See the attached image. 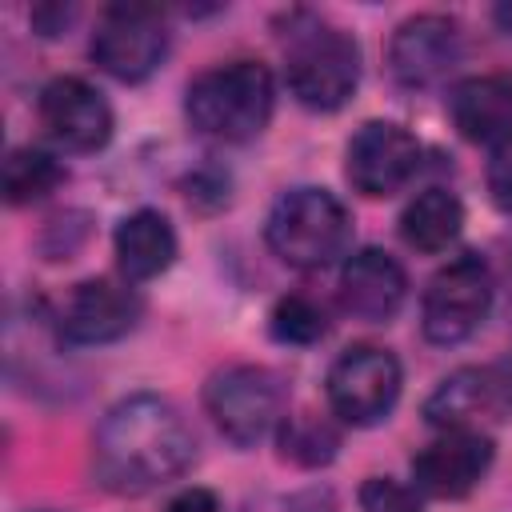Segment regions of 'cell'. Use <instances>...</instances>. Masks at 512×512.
<instances>
[{
  "label": "cell",
  "instance_id": "obj_1",
  "mask_svg": "<svg viewBox=\"0 0 512 512\" xmlns=\"http://www.w3.org/2000/svg\"><path fill=\"white\" fill-rule=\"evenodd\" d=\"M196 456V436L176 404L136 392L112 404L92 440V472L116 496H144L176 480Z\"/></svg>",
  "mask_w": 512,
  "mask_h": 512
},
{
  "label": "cell",
  "instance_id": "obj_2",
  "mask_svg": "<svg viewBox=\"0 0 512 512\" xmlns=\"http://www.w3.org/2000/svg\"><path fill=\"white\" fill-rule=\"evenodd\" d=\"M284 80L296 104L312 112H336L360 84L356 40L312 12H288L284 20Z\"/></svg>",
  "mask_w": 512,
  "mask_h": 512
},
{
  "label": "cell",
  "instance_id": "obj_3",
  "mask_svg": "<svg viewBox=\"0 0 512 512\" xmlns=\"http://www.w3.org/2000/svg\"><path fill=\"white\" fill-rule=\"evenodd\" d=\"M276 108V84L268 64L260 60H228L208 72H200L188 84L184 112L196 132L224 140V144H244L256 140Z\"/></svg>",
  "mask_w": 512,
  "mask_h": 512
},
{
  "label": "cell",
  "instance_id": "obj_4",
  "mask_svg": "<svg viewBox=\"0 0 512 512\" xmlns=\"http://www.w3.org/2000/svg\"><path fill=\"white\" fill-rule=\"evenodd\" d=\"M268 248L304 272L336 264L352 244V216L328 188H292L284 192L264 220Z\"/></svg>",
  "mask_w": 512,
  "mask_h": 512
},
{
  "label": "cell",
  "instance_id": "obj_5",
  "mask_svg": "<svg viewBox=\"0 0 512 512\" xmlns=\"http://www.w3.org/2000/svg\"><path fill=\"white\" fill-rule=\"evenodd\" d=\"M204 412L236 448L272 436L288 416V384L264 364H232L204 384Z\"/></svg>",
  "mask_w": 512,
  "mask_h": 512
},
{
  "label": "cell",
  "instance_id": "obj_6",
  "mask_svg": "<svg viewBox=\"0 0 512 512\" xmlns=\"http://www.w3.org/2000/svg\"><path fill=\"white\" fill-rule=\"evenodd\" d=\"M488 308L492 272L480 252H460L428 280L420 300V328L432 344H460L488 320Z\"/></svg>",
  "mask_w": 512,
  "mask_h": 512
},
{
  "label": "cell",
  "instance_id": "obj_7",
  "mask_svg": "<svg viewBox=\"0 0 512 512\" xmlns=\"http://www.w3.org/2000/svg\"><path fill=\"white\" fill-rule=\"evenodd\" d=\"M92 60L100 72L124 84L148 80L168 56V24L156 4H108L96 20Z\"/></svg>",
  "mask_w": 512,
  "mask_h": 512
},
{
  "label": "cell",
  "instance_id": "obj_8",
  "mask_svg": "<svg viewBox=\"0 0 512 512\" xmlns=\"http://www.w3.org/2000/svg\"><path fill=\"white\" fill-rule=\"evenodd\" d=\"M400 360L388 348L376 344H352L344 348L328 368V404L344 424L372 428L392 416L400 400Z\"/></svg>",
  "mask_w": 512,
  "mask_h": 512
},
{
  "label": "cell",
  "instance_id": "obj_9",
  "mask_svg": "<svg viewBox=\"0 0 512 512\" xmlns=\"http://www.w3.org/2000/svg\"><path fill=\"white\" fill-rule=\"evenodd\" d=\"M464 56V32L460 20L444 12H420L408 16L392 40H388V72L400 88H432L440 84Z\"/></svg>",
  "mask_w": 512,
  "mask_h": 512
},
{
  "label": "cell",
  "instance_id": "obj_10",
  "mask_svg": "<svg viewBox=\"0 0 512 512\" xmlns=\"http://www.w3.org/2000/svg\"><path fill=\"white\" fill-rule=\"evenodd\" d=\"M420 140L392 120H368L352 140H348V184L364 196H392L400 192L416 172H420Z\"/></svg>",
  "mask_w": 512,
  "mask_h": 512
},
{
  "label": "cell",
  "instance_id": "obj_11",
  "mask_svg": "<svg viewBox=\"0 0 512 512\" xmlns=\"http://www.w3.org/2000/svg\"><path fill=\"white\" fill-rule=\"evenodd\" d=\"M40 128L64 152H96L112 140V108L100 88L80 76H56L40 88L36 100Z\"/></svg>",
  "mask_w": 512,
  "mask_h": 512
},
{
  "label": "cell",
  "instance_id": "obj_12",
  "mask_svg": "<svg viewBox=\"0 0 512 512\" xmlns=\"http://www.w3.org/2000/svg\"><path fill=\"white\" fill-rule=\"evenodd\" d=\"M140 312L144 304L132 284L92 276V280H80L64 296L56 312V332L68 344H112L136 328Z\"/></svg>",
  "mask_w": 512,
  "mask_h": 512
},
{
  "label": "cell",
  "instance_id": "obj_13",
  "mask_svg": "<svg viewBox=\"0 0 512 512\" xmlns=\"http://www.w3.org/2000/svg\"><path fill=\"white\" fill-rule=\"evenodd\" d=\"M492 436L480 428H448L412 460V480L432 500H460L468 496L492 468Z\"/></svg>",
  "mask_w": 512,
  "mask_h": 512
},
{
  "label": "cell",
  "instance_id": "obj_14",
  "mask_svg": "<svg viewBox=\"0 0 512 512\" xmlns=\"http://www.w3.org/2000/svg\"><path fill=\"white\" fill-rule=\"evenodd\" d=\"M404 296H408V276H404V268L392 252L360 248L344 260V268H340V304L356 320L384 324L400 312Z\"/></svg>",
  "mask_w": 512,
  "mask_h": 512
},
{
  "label": "cell",
  "instance_id": "obj_15",
  "mask_svg": "<svg viewBox=\"0 0 512 512\" xmlns=\"http://www.w3.org/2000/svg\"><path fill=\"white\" fill-rule=\"evenodd\" d=\"M448 116L464 140L500 144L504 136H512V76L480 72L456 80L448 92Z\"/></svg>",
  "mask_w": 512,
  "mask_h": 512
},
{
  "label": "cell",
  "instance_id": "obj_16",
  "mask_svg": "<svg viewBox=\"0 0 512 512\" xmlns=\"http://www.w3.org/2000/svg\"><path fill=\"white\" fill-rule=\"evenodd\" d=\"M112 244H116V264L128 280H152V276L168 272L176 260V232H172L168 216L156 208H140V212L124 216Z\"/></svg>",
  "mask_w": 512,
  "mask_h": 512
},
{
  "label": "cell",
  "instance_id": "obj_17",
  "mask_svg": "<svg viewBox=\"0 0 512 512\" xmlns=\"http://www.w3.org/2000/svg\"><path fill=\"white\" fill-rule=\"evenodd\" d=\"M496 412V380L484 368H460L436 384L424 400V420L436 428H476L480 416Z\"/></svg>",
  "mask_w": 512,
  "mask_h": 512
},
{
  "label": "cell",
  "instance_id": "obj_18",
  "mask_svg": "<svg viewBox=\"0 0 512 512\" xmlns=\"http://www.w3.org/2000/svg\"><path fill=\"white\" fill-rule=\"evenodd\" d=\"M464 228V204L448 188H424L400 212V236L416 252H444Z\"/></svg>",
  "mask_w": 512,
  "mask_h": 512
},
{
  "label": "cell",
  "instance_id": "obj_19",
  "mask_svg": "<svg viewBox=\"0 0 512 512\" xmlns=\"http://www.w3.org/2000/svg\"><path fill=\"white\" fill-rule=\"evenodd\" d=\"M64 176H68V172H64V164H60L52 152L32 148V144L12 148L8 160H4V200H8L12 208L36 204V200H44L48 192H56V188L64 184Z\"/></svg>",
  "mask_w": 512,
  "mask_h": 512
},
{
  "label": "cell",
  "instance_id": "obj_20",
  "mask_svg": "<svg viewBox=\"0 0 512 512\" xmlns=\"http://www.w3.org/2000/svg\"><path fill=\"white\" fill-rule=\"evenodd\" d=\"M276 440H280V456L300 468H324L336 460V448H340V432L332 428V420L316 412L284 416V424L276 428Z\"/></svg>",
  "mask_w": 512,
  "mask_h": 512
},
{
  "label": "cell",
  "instance_id": "obj_21",
  "mask_svg": "<svg viewBox=\"0 0 512 512\" xmlns=\"http://www.w3.org/2000/svg\"><path fill=\"white\" fill-rule=\"evenodd\" d=\"M268 328L280 344H316L328 332V316L312 296L292 292V296L276 300V308L268 316Z\"/></svg>",
  "mask_w": 512,
  "mask_h": 512
},
{
  "label": "cell",
  "instance_id": "obj_22",
  "mask_svg": "<svg viewBox=\"0 0 512 512\" xmlns=\"http://www.w3.org/2000/svg\"><path fill=\"white\" fill-rule=\"evenodd\" d=\"M360 512H420V500L392 476H368L360 484Z\"/></svg>",
  "mask_w": 512,
  "mask_h": 512
},
{
  "label": "cell",
  "instance_id": "obj_23",
  "mask_svg": "<svg viewBox=\"0 0 512 512\" xmlns=\"http://www.w3.org/2000/svg\"><path fill=\"white\" fill-rule=\"evenodd\" d=\"M488 196L500 212H512V136L492 144L488 156Z\"/></svg>",
  "mask_w": 512,
  "mask_h": 512
},
{
  "label": "cell",
  "instance_id": "obj_24",
  "mask_svg": "<svg viewBox=\"0 0 512 512\" xmlns=\"http://www.w3.org/2000/svg\"><path fill=\"white\" fill-rule=\"evenodd\" d=\"M72 16H76L72 4H36V8H32V28H36L40 36H60V32L72 24Z\"/></svg>",
  "mask_w": 512,
  "mask_h": 512
},
{
  "label": "cell",
  "instance_id": "obj_25",
  "mask_svg": "<svg viewBox=\"0 0 512 512\" xmlns=\"http://www.w3.org/2000/svg\"><path fill=\"white\" fill-rule=\"evenodd\" d=\"M164 512H216V496L208 488H184L164 504Z\"/></svg>",
  "mask_w": 512,
  "mask_h": 512
}]
</instances>
